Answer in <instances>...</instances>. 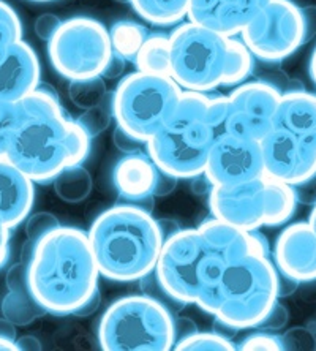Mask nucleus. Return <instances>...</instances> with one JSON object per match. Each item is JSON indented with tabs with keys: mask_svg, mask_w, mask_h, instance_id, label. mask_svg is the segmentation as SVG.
<instances>
[{
	"mask_svg": "<svg viewBox=\"0 0 316 351\" xmlns=\"http://www.w3.org/2000/svg\"><path fill=\"white\" fill-rule=\"evenodd\" d=\"M215 138L207 116V94L184 90L167 123L147 141V152L163 171L193 179L206 171Z\"/></svg>",
	"mask_w": 316,
	"mask_h": 351,
	"instance_id": "39448f33",
	"label": "nucleus"
},
{
	"mask_svg": "<svg viewBox=\"0 0 316 351\" xmlns=\"http://www.w3.org/2000/svg\"><path fill=\"white\" fill-rule=\"evenodd\" d=\"M271 0H190L186 18L207 29L236 37Z\"/></svg>",
	"mask_w": 316,
	"mask_h": 351,
	"instance_id": "a211bd4d",
	"label": "nucleus"
},
{
	"mask_svg": "<svg viewBox=\"0 0 316 351\" xmlns=\"http://www.w3.org/2000/svg\"><path fill=\"white\" fill-rule=\"evenodd\" d=\"M138 71L171 76V41L163 32L149 34L134 59Z\"/></svg>",
	"mask_w": 316,
	"mask_h": 351,
	"instance_id": "5701e85b",
	"label": "nucleus"
},
{
	"mask_svg": "<svg viewBox=\"0 0 316 351\" xmlns=\"http://www.w3.org/2000/svg\"><path fill=\"white\" fill-rule=\"evenodd\" d=\"M308 71H310V78H312V81L315 82V86H316V48L313 49L312 58H310Z\"/></svg>",
	"mask_w": 316,
	"mask_h": 351,
	"instance_id": "6e6d98bb",
	"label": "nucleus"
},
{
	"mask_svg": "<svg viewBox=\"0 0 316 351\" xmlns=\"http://www.w3.org/2000/svg\"><path fill=\"white\" fill-rule=\"evenodd\" d=\"M158 226H160V231H162L165 239H168L169 236H173L178 233V231L182 230V226H180L178 221L173 219H158Z\"/></svg>",
	"mask_w": 316,
	"mask_h": 351,
	"instance_id": "3c124183",
	"label": "nucleus"
},
{
	"mask_svg": "<svg viewBox=\"0 0 316 351\" xmlns=\"http://www.w3.org/2000/svg\"><path fill=\"white\" fill-rule=\"evenodd\" d=\"M19 121L7 158L35 184H53L65 168L84 165L92 138L62 106L56 92L40 86L18 101Z\"/></svg>",
	"mask_w": 316,
	"mask_h": 351,
	"instance_id": "f257e3e1",
	"label": "nucleus"
},
{
	"mask_svg": "<svg viewBox=\"0 0 316 351\" xmlns=\"http://www.w3.org/2000/svg\"><path fill=\"white\" fill-rule=\"evenodd\" d=\"M35 245H37V242L32 241V239H27L24 242L23 250H21V261H23L24 265H29L30 260H32L34 252H35Z\"/></svg>",
	"mask_w": 316,
	"mask_h": 351,
	"instance_id": "864d4df0",
	"label": "nucleus"
},
{
	"mask_svg": "<svg viewBox=\"0 0 316 351\" xmlns=\"http://www.w3.org/2000/svg\"><path fill=\"white\" fill-rule=\"evenodd\" d=\"M89 234L59 226L41 237L27 265L29 287L48 313L73 315L98 290L100 277Z\"/></svg>",
	"mask_w": 316,
	"mask_h": 351,
	"instance_id": "f03ea898",
	"label": "nucleus"
},
{
	"mask_svg": "<svg viewBox=\"0 0 316 351\" xmlns=\"http://www.w3.org/2000/svg\"><path fill=\"white\" fill-rule=\"evenodd\" d=\"M299 282L294 280L293 277L284 276V274L278 272V298H287L297 290Z\"/></svg>",
	"mask_w": 316,
	"mask_h": 351,
	"instance_id": "49530a36",
	"label": "nucleus"
},
{
	"mask_svg": "<svg viewBox=\"0 0 316 351\" xmlns=\"http://www.w3.org/2000/svg\"><path fill=\"white\" fill-rule=\"evenodd\" d=\"M35 182L8 158H0V221L16 228L32 213Z\"/></svg>",
	"mask_w": 316,
	"mask_h": 351,
	"instance_id": "aec40b11",
	"label": "nucleus"
},
{
	"mask_svg": "<svg viewBox=\"0 0 316 351\" xmlns=\"http://www.w3.org/2000/svg\"><path fill=\"white\" fill-rule=\"evenodd\" d=\"M255 69V56L243 43L242 38L230 37V54H228V66L223 81V87L239 86L253 73Z\"/></svg>",
	"mask_w": 316,
	"mask_h": 351,
	"instance_id": "cd10ccee",
	"label": "nucleus"
},
{
	"mask_svg": "<svg viewBox=\"0 0 316 351\" xmlns=\"http://www.w3.org/2000/svg\"><path fill=\"white\" fill-rule=\"evenodd\" d=\"M308 223L312 225V228L315 231L316 234V204L312 208V213H310V217H308Z\"/></svg>",
	"mask_w": 316,
	"mask_h": 351,
	"instance_id": "4d7b16f0",
	"label": "nucleus"
},
{
	"mask_svg": "<svg viewBox=\"0 0 316 351\" xmlns=\"http://www.w3.org/2000/svg\"><path fill=\"white\" fill-rule=\"evenodd\" d=\"M54 192L62 201L69 204H80L90 195L93 180L90 173L82 167L65 168L57 178L54 179Z\"/></svg>",
	"mask_w": 316,
	"mask_h": 351,
	"instance_id": "a878e982",
	"label": "nucleus"
},
{
	"mask_svg": "<svg viewBox=\"0 0 316 351\" xmlns=\"http://www.w3.org/2000/svg\"><path fill=\"white\" fill-rule=\"evenodd\" d=\"M178 351H234L237 345H234L231 339L225 337L220 332H207L196 331L190 335L179 339L174 345Z\"/></svg>",
	"mask_w": 316,
	"mask_h": 351,
	"instance_id": "c756f323",
	"label": "nucleus"
},
{
	"mask_svg": "<svg viewBox=\"0 0 316 351\" xmlns=\"http://www.w3.org/2000/svg\"><path fill=\"white\" fill-rule=\"evenodd\" d=\"M0 351H19L16 340L2 337V335H0Z\"/></svg>",
	"mask_w": 316,
	"mask_h": 351,
	"instance_id": "5fc2aeb1",
	"label": "nucleus"
},
{
	"mask_svg": "<svg viewBox=\"0 0 316 351\" xmlns=\"http://www.w3.org/2000/svg\"><path fill=\"white\" fill-rule=\"evenodd\" d=\"M267 217L266 226L284 225L296 213L297 198L294 187L282 180L267 178Z\"/></svg>",
	"mask_w": 316,
	"mask_h": 351,
	"instance_id": "393cba45",
	"label": "nucleus"
},
{
	"mask_svg": "<svg viewBox=\"0 0 316 351\" xmlns=\"http://www.w3.org/2000/svg\"><path fill=\"white\" fill-rule=\"evenodd\" d=\"M294 192H296L299 204L312 206L313 208L316 204V173L304 182L294 185Z\"/></svg>",
	"mask_w": 316,
	"mask_h": 351,
	"instance_id": "ea45409f",
	"label": "nucleus"
},
{
	"mask_svg": "<svg viewBox=\"0 0 316 351\" xmlns=\"http://www.w3.org/2000/svg\"><path fill=\"white\" fill-rule=\"evenodd\" d=\"M190 180H191V190H193V193L196 195H209L212 187H214V184L210 182L206 173L196 176V178Z\"/></svg>",
	"mask_w": 316,
	"mask_h": 351,
	"instance_id": "de8ad7c7",
	"label": "nucleus"
},
{
	"mask_svg": "<svg viewBox=\"0 0 316 351\" xmlns=\"http://www.w3.org/2000/svg\"><path fill=\"white\" fill-rule=\"evenodd\" d=\"M288 322H289L288 308L277 299V302L274 304L271 311H269V313L264 317L263 322L258 324L256 329H263V331H271V332L282 331V329L288 324Z\"/></svg>",
	"mask_w": 316,
	"mask_h": 351,
	"instance_id": "4c0bfd02",
	"label": "nucleus"
},
{
	"mask_svg": "<svg viewBox=\"0 0 316 351\" xmlns=\"http://www.w3.org/2000/svg\"><path fill=\"white\" fill-rule=\"evenodd\" d=\"M212 217L247 231L266 226V176L237 185H214L209 193Z\"/></svg>",
	"mask_w": 316,
	"mask_h": 351,
	"instance_id": "4468645a",
	"label": "nucleus"
},
{
	"mask_svg": "<svg viewBox=\"0 0 316 351\" xmlns=\"http://www.w3.org/2000/svg\"><path fill=\"white\" fill-rule=\"evenodd\" d=\"M0 335H2V337L16 340V324L12 323L5 317L0 318Z\"/></svg>",
	"mask_w": 316,
	"mask_h": 351,
	"instance_id": "603ef678",
	"label": "nucleus"
},
{
	"mask_svg": "<svg viewBox=\"0 0 316 351\" xmlns=\"http://www.w3.org/2000/svg\"><path fill=\"white\" fill-rule=\"evenodd\" d=\"M206 242L198 228H182L165 239L155 276L178 307L196 304Z\"/></svg>",
	"mask_w": 316,
	"mask_h": 351,
	"instance_id": "9b49d317",
	"label": "nucleus"
},
{
	"mask_svg": "<svg viewBox=\"0 0 316 351\" xmlns=\"http://www.w3.org/2000/svg\"><path fill=\"white\" fill-rule=\"evenodd\" d=\"M264 176L297 185L316 173V146L282 128L272 127L261 139Z\"/></svg>",
	"mask_w": 316,
	"mask_h": 351,
	"instance_id": "2eb2a0df",
	"label": "nucleus"
},
{
	"mask_svg": "<svg viewBox=\"0 0 316 351\" xmlns=\"http://www.w3.org/2000/svg\"><path fill=\"white\" fill-rule=\"evenodd\" d=\"M19 40H23V23L16 10L0 0V54Z\"/></svg>",
	"mask_w": 316,
	"mask_h": 351,
	"instance_id": "2f4dec72",
	"label": "nucleus"
},
{
	"mask_svg": "<svg viewBox=\"0 0 316 351\" xmlns=\"http://www.w3.org/2000/svg\"><path fill=\"white\" fill-rule=\"evenodd\" d=\"M237 350L242 351H260V350H266V351H283V342H282V335H277L276 332L271 331H260L253 332L250 335H247L242 342L237 345Z\"/></svg>",
	"mask_w": 316,
	"mask_h": 351,
	"instance_id": "72a5a7b5",
	"label": "nucleus"
},
{
	"mask_svg": "<svg viewBox=\"0 0 316 351\" xmlns=\"http://www.w3.org/2000/svg\"><path fill=\"white\" fill-rule=\"evenodd\" d=\"M30 2H38V3H45V2H53V0H30Z\"/></svg>",
	"mask_w": 316,
	"mask_h": 351,
	"instance_id": "13d9d810",
	"label": "nucleus"
},
{
	"mask_svg": "<svg viewBox=\"0 0 316 351\" xmlns=\"http://www.w3.org/2000/svg\"><path fill=\"white\" fill-rule=\"evenodd\" d=\"M184 89L171 76L134 71L123 76L112 94L117 125L147 143L178 108Z\"/></svg>",
	"mask_w": 316,
	"mask_h": 351,
	"instance_id": "0eeeda50",
	"label": "nucleus"
},
{
	"mask_svg": "<svg viewBox=\"0 0 316 351\" xmlns=\"http://www.w3.org/2000/svg\"><path fill=\"white\" fill-rule=\"evenodd\" d=\"M114 2H119V3H130V0H114Z\"/></svg>",
	"mask_w": 316,
	"mask_h": 351,
	"instance_id": "bf43d9fd",
	"label": "nucleus"
},
{
	"mask_svg": "<svg viewBox=\"0 0 316 351\" xmlns=\"http://www.w3.org/2000/svg\"><path fill=\"white\" fill-rule=\"evenodd\" d=\"M60 24H62V21L59 16H57V14L45 13V14H40V16L35 19L34 30L40 40L49 41L54 37L57 29L60 27Z\"/></svg>",
	"mask_w": 316,
	"mask_h": 351,
	"instance_id": "58836bf2",
	"label": "nucleus"
},
{
	"mask_svg": "<svg viewBox=\"0 0 316 351\" xmlns=\"http://www.w3.org/2000/svg\"><path fill=\"white\" fill-rule=\"evenodd\" d=\"M204 173L214 185H237L261 178L264 176L261 143L221 133L210 149Z\"/></svg>",
	"mask_w": 316,
	"mask_h": 351,
	"instance_id": "ddd939ff",
	"label": "nucleus"
},
{
	"mask_svg": "<svg viewBox=\"0 0 316 351\" xmlns=\"http://www.w3.org/2000/svg\"><path fill=\"white\" fill-rule=\"evenodd\" d=\"M87 234L100 274L119 283L139 282L154 272L165 242L152 213L132 203L103 210Z\"/></svg>",
	"mask_w": 316,
	"mask_h": 351,
	"instance_id": "7ed1b4c3",
	"label": "nucleus"
},
{
	"mask_svg": "<svg viewBox=\"0 0 316 351\" xmlns=\"http://www.w3.org/2000/svg\"><path fill=\"white\" fill-rule=\"evenodd\" d=\"M112 54L110 29L89 16L62 21L48 41L51 65L69 81L103 76Z\"/></svg>",
	"mask_w": 316,
	"mask_h": 351,
	"instance_id": "1a4fd4ad",
	"label": "nucleus"
},
{
	"mask_svg": "<svg viewBox=\"0 0 316 351\" xmlns=\"http://www.w3.org/2000/svg\"><path fill=\"white\" fill-rule=\"evenodd\" d=\"M282 342L284 350L316 351V335L310 328L297 326L288 329L282 334Z\"/></svg>",
	"mask_w": 316,
	"mask_h": 351,
	"instance_id": "c9c22d12",
	"label": "nucleus"
},
{
	"mask_svg": "<svg viewBox=\"0 0 316 351\" xmlns=\"http://www.w3.org/2000/svg\"><path fill=\"white\" fill-rule=\"evenodd\" d=\"M277 299L278 269L271 254L250 252L225 266L204 312L242 331L258 328Z\"/></svg>",
	"mask_w": 316,
	"mask_h": 351,
	"instance_id": "20e7f679",
	"label": "nucleus"
},
{
	"mask_svg": "<svg viewBox=\"0 0 316 351\" xmlns=\"http://www.w3.org/2000/svg\"><path fill=\"white\" fill-rule=\"evenodd\" d=\"M280 97L282 92L264 80L236 86L228 95L225 133L261 141L271 132Z\"/></svg>",
	"mask_w": 316,
	"mask_h": 351,
	"instance_id": "f8f14e48",
	"label": "nucleus"
},
{
	"mask_svg": "<svg viewBox=\"0 0 316 351\" xmlns=\"http://www.w3.org/2000/svg\"><path fill=\"white\" fill-rule=\"evenodd\" d=\"M10 239H12V228L0 221V269L10 260Z\"/></svg>",
	"mask_w": 316,
	"mask_h": 351,
	"instance_id": "37998d69",
	"label": "nucleus"
},
{
	"mask_svg": "<svg viewBox=\"0 0 316 351\" xmlns=\"http://www.w3.org/2000/svg\"><path fill=\"white\" fill-rule=\"evenodd\" d=\"M19 121V105L12 101H0V158H7L8 146Z\"/></svg>",
	"mask_w": 316,
	"mask_h": 351,
	"instance_id": "473e14b6",
	"label": "nucleus"
},
{
	"mask_svg": "<svg viewBox=\"0 0 316 351\" xmlns=\"http://www.w3.org/2000/svg\"><path fill=\"white\" fill-rule=\"evenodd\" d=\"M112 143L122 154H134V152H146L147 143L141 141L132 133L123 130L122 127H116L112 132Z\"/></svg>",
	"mask_w": 316,
	"mask_h": 351,
	"instance_id": "e433bc0d",
	"label": "nucleus"
},
{
	"mask_svg": "<svg viewBox=\"0 0 316 351\" xmlns=\"http://www.w3.org/2000/svg\"><path fill=\"white\" fill-rule=\"evenodd\" d=\"M178 342L171 307L147 294L114 301L98 324V343L105 351H168Z\"/></svg>",
	"mask_w": 316,
	"mask_h": 351,
	"instance_id": "423d86ee",
	"label": "nucleus"
},
{
	"mask_svg": "<svg viewBox=\"0 0 316 351\" xmlns=\"http://www.w3.org/2000/svg\"><path fill=\"white\" fill-rule=\"evenodd\" d=\"M38 56L27 41L19 40L0 54V101L16 103L40 87Z\"/></svg>",
	"mask_w": 316,
	"mask_h": 351,
	"instance_id": "6ab92c4d",
	"label": "nucleus"
},
{
	"mask_svg": "<svg viewBox=\"0 0 316 351\" xmlns=\"http://www.w3.org/2000/svg\"><path fill=\"white\" fill-rule=\"evenodd\" d=\"M139 18L154 25H174L189 13L190 0H130Z\"/></svg>",
	"mask_w": 316,
	"mask_h": 351,
	"instance_id": "b1692460",
	"label": "nucleus"
},
{
	"mask_svg": "<svg viewBox=\"0 0 316 351\" xmlns=\"http://www.w3.org/2000/svg\"><path fill=\"white\" fill-rule=\"evenodd\" d=\"M178 182H179V178H175V176L163 171V169L160 168L157 187H155L154 195L155 196H167L169 193H173L175 187H178Z\"/></svg>",
	"mask_w": 316,
	"mask_h": 351,
	"instance_id": "a19ab883",
	"label": "nucleus"
},
{
	"mask_svg": "<svg viewBox=\"0 0 316 351\" xmlns=\"http://www.w3.org/2000/svg\"><path fill=\"white\" fill-rule=\"evenodd\" d=\"M198 331L196 324L190 318H179L175 319V332H178V340Z\"/></svg>",
	"mask_w": 316,
	"mask_h": 351,
	"instance_id": "09e8293b",
	"label": "nucleus"
},
{
	"mask_svg": "<svg viewBox=\"0 0 316 351\" xmlns=\"http://www.w3.org/2000/svg\"><path fill=\"white\" fill-rule=\"evenodd\" d=\"M16 343L19 350H27V351L43 350V345H41V342L35 337V335H21L19 339H16Z\"/></svg>",
	"mask_w": 316,
	"mask_h": 351,
	"instance_id": "8fccbe9b",
	"label": "nucleus"
},
{
	"mask_svg": "<svg viewBox=\"0 0 316 351\" xmlns=\"http://www.w3.org/2000/svg\"><path fill=\"white\" fill-rule=\"evenodd\" d=\"M272 127L287 130L316 146V94L305 89L284 92L280 97Z\"/></svg>",
	"mask_w": 316,
	"mask_h": 351,
	"instance_id": "412c9836",
	"label": "nucleus"
},
{
	"mask_svg": "<svg viewBox=\"0 0 316 351\" xmlns=\"http://www.w3.org/2000/svg\"><path fill=\"white\" fill-rule=\"evenodd\" d=\"M158 174L160 167L147 151L123 154L112 168V185L123 203L141 206L152 213Z\"/></svg>",
	"mask_w": 316,
	"mask_h": 351,
	"instance_id": "f3484780",
	"label": "nucleus"
},
{
	"mask_svg": "<svg viewBox=\"0 0 316 351\" xmlns=\"http://www.w3.org/2000/svg\"><path fill=\"white\" fill-rule=\"evenodd\" d=\"M274 263L278 272L299 283L316 280V234L308 221H297L280 233L274 247Z\"/></svg>",
	"mask_w": 316,
	"mask_h": 351,
	"instance_id": "dca6fc26",
	"label": "nucleus"
},
{
	"mask_svg": "<svg viewBox=\"0 0 316 351\" xmlns=\"http://www.w3.org/2000/svg\"><path fill=\"white\" fill-rule=\"evenodd\" d=\"M300 10H302L305 43H307V41L316 38V5L300 7Z\"/></svg>",
	"mask_w": 316,
	"mask_h": 351,
	"instance_id": "79ce46f5",
	"label": "nucleus"
},
{
	"mask_svg": "<svg viewBox=\"0 0 316 351\" xmlns=\"http://www.w3.org/2000/svg\"><path fill=\"white\" fill-rule=\"evenodd\" d=\"M108 95L105 78L95 76L89 80H73L69 86V97L71 103L80 110L86 111L89 108L97 106Z\"/></svg>",
	"mask_w": 316,
	"mask_h": 351,
	"instance_id": "c85d7f7f",
	"label": "nucleus"
},
{
	"mask_svg": "<svg viewBox=\"0 0 316 351\" xmlns=\"http://www.w3.org/2000/svg\"><path fill=\"white\" fill-rule=\"evenodd\" d=\"M8 293L2 299V315L16 326H27L37 318L45 317L46 312L34 298L29 287L27 265L23 261L10 267L5 277Z\"/></svg>",
	"mask_w": 316,
	"mask_h": 351,
	"instance_id": "4be33fe9",
	"label": "nucleus"
},
{
	"mask_svg": "<svg viewBox=\"0 0 316 351\" xmlns=\"http://www.w3.org/2000/svg\"><path fill=\"white\" fill-rule=\"evenodd\" d=\"M100 306H101V293H100V290H97L84 304H82L80 308H77L73 315L80 318L92 317V315L98 311V307Z\"/></svg>",
	"mask_w": 316,
	"mask_h": 351,
	"instance_id": "c03bdc74",
	"label": "nucleus"
},
{
	"mask_svg": "<svg viewBox=\"0 0 316 351\" xmlns=\"http://www.w3.org/2000/svg\"><path fill=\"white\" fill-rule=\"evenodd\" d=\"M125 59L122 58V56H119L114 53L112 58L110 60V64H108L105 73H103V78L105 80H116L119 76H122L123 70H125Z\"/></svg>",
	"mask_w": 316,
	"mask_h": 351,
	"instance_id": "a18cd8bd",
	"label": "nucleus"
},
{
	"mask_svg": "<svg viewBox=\"0 0 316 351\" xmlns=\"http://www.w3.org/2000/svg\"><path fill=\"white\" fill-rule=\"evenodd\" d=\"M171 78L184 90L209 94L223 87L230 37L204 25L182 23L169 35Z\"/></svg>",
	"mask_w": 316,
	"mask_h": 351,
	"instance_id": "6e6552de",
	"label": "nucleus"
},
{
	"mask_svg": "<svg viewBox=\"0 0 316 351\" xmlns=\"http://www.w3.org/2000/svg\"><path fill=\"white\" fill-rule=\"evenodd\" d=\"M256 59L282 62L305 43L302 10L293 0H271L241 32Z\"/></svg>",
	"mask_w": 316,
	"mask_h": 351,
	"instance_id": "9d476101",
	"label": "nucleus"
},
{
	"mask_svg": "<svg viewBox=\"0 0 316 351\" xmlns=\"http://www.w3.org/2000/svg\"><path fill=\"white\" fill-rule=\"evenodd\" d=\"M60 221L54 214L51 213H37L30 214L25 220V236L27 239L40 241L41 237L46 236L51 231L59 228Z\"/></svg>",
	"mask_w": 316,
	"mask_h": 351,
	"instance_id": "f704fd0d",
	"label": "nucleus"
},
{
	"mask_svg": "<svg viewBox=\"0 0 316 351\" xmlns=\"http://www.w3.org/2000/svg\"><path fill=\"white\" fill-rule=\"evenodd\" d=\"M114 119V110H112V95L108 94L105 100L98 103L97 106L89 108L82 114L76 119L81 123V127L89 133L93 139L98 135H101L108 127L111 125V121Z\"/></svg>",
	"mask_w": 316,
	"mask_h": 351,
	"instance_id": "7c9ffc66",
	"label": "nucleus"
},
{
	"mask_svg": "<svg viewBox=\"0 0 316 351\" xmlns=\"http://www.w3.org/2000/svg\"><path fill=\"white\" fill-rule=\"evenodd\" d=\"M110 37L114 53L122 56L125 60L134 62L138 51L149 37V32L143 24L122 19L111 25Z\"/></svg>",
	"mask_w": 316,
	"mask_h": 351,
	"instance_id": "bb28decb",
	"label": "nucleus"
}]
</instances>
